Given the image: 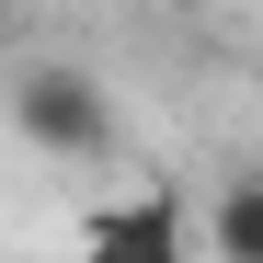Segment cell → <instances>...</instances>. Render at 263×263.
I'll return each instance as SVG.
<instances>
[{"mask_svg": "<svg viewBox=\"0 0 263 263\" xmlns=\"http://www.w3.org/2000/svg\"><path fill=\"white\" fill-rule=\"evenodd\" d=\"M80 263H195V229H183L172 195H115L80 229Z\"/></svg>", "mask_w": 263, "mask_h": 263, "instance_id": "6da1fadb", "label": "cell"}, {"mask_svg": "<svg viewBox=\"0 0 263 263\" xmlns=\"http://www.w3.org/2000/svg\"><path fill=\"white\" fill-rule=\"evenodd\" d=\"M23 138L34 149H103L115 126H103V80H80V69H23Z\"/></svg>", "mask_w": 263, "mask_h": 263, "instance_id": "7a4b0ae2", "label": "cell"}, {"mask_svg": "<svg viewBox=\"0 0 263 263\" xmlns=\"http://www.w3.org/2000/svg\"><path fill=\"white\" fill-rule=\"evenodd\" d=\"M206 252L217 263H263V183H229L206 206Z\"/></svg>", "mask_w": 263, "mask_h": 263, "instance_id": "3957f363", "label": "cell"}]
</instances>
